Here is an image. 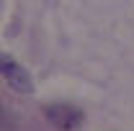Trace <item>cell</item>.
Segmentation results:
<instances>
[{"label": "cell", "instance_id": "cell-3", "mask_svg": "<svg viewBox=\"0 0 134 131\" xmlns=\"http://www.w3.org/2000/svg\"><path fill=\"white\" fill-rule=\"evenodd\" d=\"M13 123H10V116L5 113V108L0 105V129H10Z\"/></svg>", "mask_w": 134, "mask_h": 131}, {"label": "cell", "instance_id": "cell-2", "mask_svg": "<svg viewBox=\"0 0 134 131\" xmlns=\"http://www.w3.org/2000/svg\"><path fill=\"white\" fill-rule=\"evenodd\" d=\"M0 75L8 80V85L18 90V93H31L34 90V82H31V75L18 64L13 57L8 54H0Z\"/></svg>", "mask_w": 134, "mask_h": 131}, {"label": "cell", "instance_id": "cell-1", "mask_svg": "<svg viewBox=\"0 0 134 131\" xmlns=\"http://www.w3.org/2000/svg\"><path fill=\"white\" fill-rule=\"evenodd\" d=\"M44 116L52 126L62 131H75L80 123H83V111L75 108V105H67V103H52V105H44Z\"/></svg>", "mask_w": 134, "mask_h": 131}]
</instances>
